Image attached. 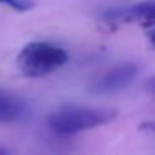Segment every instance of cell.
<instances>
[{
  "mask_svg": "<svg viewBox=\"0 0 155 155\" xmlns=\"http://www.w3.org/2000/svg\"><path fill=\"white\" fill-rule=\"evenodd\" d=\"M143 90L147 92L148 95H152V97H155V75L150 78H147L143 84Z\"/></svg>",
  "mask_w": 155,
  "mask_h": 155,
  "instance_id": "obj_7",
  "label": "cell"
},
{
  "mask_svg": "<svg viewBox=\"0 0 155 155\" xmlns=\"http://www.w3.org/2000/svg\"><path fill=\"white\" fill-rule=\"evenodd\" d=\"M5 153H8V148H5V147L0 145V155H5Z\"/></svg>",
  "mask_w": 155,
  "mask_h": 155,
  "instance_id": "obj_9",
  "label": "cell"
},
{
  "mask_svg": "<svg viewBox=\"0 0 155 155\" xmlns=\"http://www.w3.org/2000/svg\"><path fill=\"white\" fill-rule=\"evenodd\" d=\"M138 65L134 62H124L118 64L115 67H112L110 70H107L105 74H102L94 84L90 85V94L94 95H114L118 92L125 90L128 85H132V82L137 78L138 75Z\"/></svg>",
  "mask_w": 155,
  "mask_h": 155,
  "instance_id": "obj_3",
  "label": "cell"
},
{
  "mask_svg": "<svg viewBox=\"0 0 155 155\" xmlns=\"http://www.w3.org/2000/svg\"><path fill=\"white\" fill-rule=\"evenodd\" d=\"M118 112L115 108H100V107H60L52 112L47 118V125L52 132L64 137L80 134V132L107 125L117 118Z\"/></svg>",
  "mask_w": 155,
  "mask_h": 155,
  "instance_id": "obj_1",
  "label": "cell"
},
{
  "mask_svg": "<svg viewBox=\"0 0 155 155\" xmlns=\"http://www.w3.org/2000/svg\"><path fill=\"white\" fill-rule=\"evenodd\" d=\"M122 22L137 24L142 28L155 27V0H145L130 7H122Z\"/></svg>",
  "mask_w": 155,
  "mask_h": 155,
  "instance_id": "obj_4",
  "label": "cell"
},
{
  "mask_svg": "<svg viewBox=\"0 0 155 155\" xmlns=\"http://www.w3.org/2000/svg\"><path fill=\"white\" fill-rule=\"evenodd\" d=\"M68 62L65 48L50 42H30L17 55V65L27 77H45Z\"/></svg>",
  "mask_w": 155,
  "mask_h": 155,
  "instance_id": "obj_2",
  "label": "cell"
},
{
  "mask_svg": "<svg viewBox=\"0 0 155 155\" xmlns=\"http://www.w3.org/2000/svg\"><path fill=\"white\" fill-rule=\"evenodd\" d=\"M0 5H5L15 12H28L34 8L35 4L32 0H0Z\"/></svg>",
  "mask_w": 155,
  "mask_h": 155,
  "instance_id": "obj_6",
  "label": "cell"
},
{
  "mask_svg": "<svg viewBox=\"0 0 155 155\" xmlns=\"http://www.w3.org/2000/svg\"><path fill=\"white\" fill-rule=\"evenodd\" d=\"M28 114V108L24 100L0 92V122L2 124H12L18 122Z\"/></svg>",
  "mask_w": 155,
  "mask_h": 155,
  "instance_id": "obj_5",
  "label": "cell"
},
{
  "mask_svg": "<svg viewBox=\"0 0 155 155\" xmlns=\"http://www.w3.org/2000/svg\"><path fill=\"white\" fill-rule=\"evenodd\" d=\"M147 38H148V42H150V45L153 47V50H155V27H152L150 30L147 32Z\"/></svg>",
  "mask_w": 155,
  "mask_h": 155,
  "instance_id": "obj_8",
  "label": "cell"
}]
</instances>
